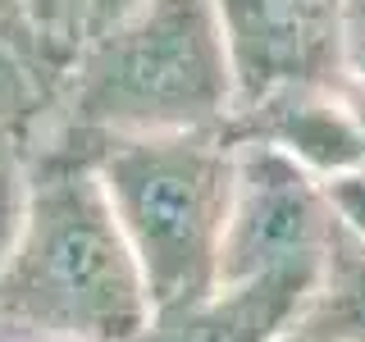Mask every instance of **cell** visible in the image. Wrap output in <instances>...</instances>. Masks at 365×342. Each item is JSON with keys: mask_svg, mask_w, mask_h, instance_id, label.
Instances as JSON below:
<instances>
[{"mask_svg": "<svg viewBox=\"0 0 365 342\" xmlns=\"http://www.w3.org/2000/svg\"><path fill=\"white\" fill-rule=\"evenodd\" d=\"M91 165L128 233L155 311L220 283L237 174L233 133L133 137L101 146Z\"/></svg>", "mask_w": 365, "mask_h": 342, "instance_id": "3957f363", "label": "cell"}, {"mask_svg": "<svg viewBox=\"0 0 365 342\" xmlns=\"http://www.w3.org/2000/svg\"><path fill=\"white\" fill-rule=\"evenodd\" d=\"M146 0H46V28L60 37L68 51H78L96 32L114 28L123 14H133Z\"/></svg>", "mask_w": 365, "mask_h": 342, "instance_id": "30bf717a", "label": "cell"}, {"mask_svg": "<svg viewBox=\"0 0 365 342\" xmlns=\"http://www.w3.org/2000/svg\"><path fill=\"white\" fill-rule=\"evenodd\" d=\"M41 9H46V0H41Z\"/></svg>", "mask_w": 365, "mask_h": 342, "instance_id": "e0dca14e", "label": "cell"}, {"mask_svg": "<svg viewBox=\"0 0 365 342\" xmlns=\"http://www.w3.org/2000/svg\"><path fill=\"white\" fill-rule=\"evenodd\" d=\"M306 324L338 342H365V242L351 237L342 224L324 260V279H319Z\"/></svg>", "mask_w": 365, "mask_h": 342, "instance_id": "ba28073f", "label": "cell"}, {"mask_svg": "<svg viewBox=\"0 0 365 342\" xmlns=\"http://www.w3.org/2000/svg\"><path fill=\"white\" fill-rule=\"evenodd\" d=\"M329 197H334L338 224L347 228L351 237H361V242H365V174L329 178Z\"/></svg>", "mask_w": 365, "mask_h": 342, "instance_id": "8fae6325", "label": "cell"}, {"mask_svg": "<svg viewBox=\"0 0 365 342\" xmlns=\"http://www.w3.org/2000/svg\"><path fill=\"white\" fill-rule=\"evenodd\" d=\"M237 73L215 0H146L73 51L32 151L96 155L101 146L174 133H233Z\"/></svg>", "mask_w": 365, "mask_h": 342, "instance_id": "6da1fadb", "label": "cell"}, {"mask_svg": "<svg viewBox=\"0 0 365 342\" xmlns=\"http://www.w3.org/2000/svg\"><path fill=\"white\" fill-rule=\"evenodd\" d=\"M215 9L237 73V114L279 96L347 83L342 68L347 0H215Z\"/></svg>", "mask_w": 365, "mask_h": 342, "instance_id": "5b68a950", "label": "cell"}, {"mask_svg": "<svg viewBox=\"0 0 365 342\" xmlns=\"http://www.w3.org/2000/svg\"><path fill=\"white\" fill-rule=\"evenodd\" d=\"M334 237L338 210L329 197V182L279 146L237 137V174L220 279L324 274Z\"/></svg>", "mask_w": 365, "mask_h": 342, "instance_id": "277c9868", "label": "cell"}, {"mask_svg": "<svg viewBox=\"0 0 365 342\" xmlns=\"http://www.w3.org/2000/svg\"><path fill=\"white\" fill-rule=\"evenodd\" d=\"M342 68L347 83L365 87V0H347L342 14Z\"/></svg>", "mask_w": 365, "mask_h": 342, "instance_id": "7c38bea8", "label": "cell"}, {"mask_svg": "<svg viewBox=\"0 0 365 342\" xmlns=\"http://www.w3.org/2000/svg\"><path fill=\"white\" fill-rule=\"evenodd\" d=\"M283 342H338V338L319 333V328H311V324H306V319H302V328H292V333L283 338Z\"/></svg>", "mask_w": 365, "mask_h": 342, "instance_id": "2e32d148", "label": "cell"}, {"mask_svg": "<svg viewBox=\"0 0 365 342\" xmlns=\"http://www.w3.org/2000/svg\"><path fill=\"white\" fill-rule=\"evenodd\" d=\"M0 19L41 23V28H46V9H41V0H0ZM46 32H51V28H46Z\"/></svg>", "mask_w": 365, "mask_h": 342, "instance_id": "4fadbf2b", "label": "cell"}, {"mask_svg": "<svg viewBox=\"0 0 365 342\" xmlns=\"http://www.w3.org/2000/svg\"><path fill=\"white\" fill-rule=\"evenodd\" d=\"M347 96H351V114H356V133H361V165H356V174H365V87L347 83Z\"/></svg>", "mask_w": 365, "mask_h": 342, "instance_id": "9a60e30c", "label": "cell"}, {"mask_svg": "<svg viewBox=\"0 0 365 342\" xmlns=\"http://www.w3.org/2000/svg\"><path fill=\"white\" fill-rule=\"evenodd\" d=\"M0 342H68V338L41 333V328H23V324H14V319H0Z\"/></svg>", "mask_w": 365, "mask_h": 342, "instance_id": "5bb4252c", "label": "cell"}, {"mask_svg": "<svg viewBox=\"0 0 365 342\" xmlns=\"http://www.w3.org/2000/svg\"><path fill=\"white\" fill-rule=\"evenodd\" d=\"M32 160L28 214L0 265V319L68 342H137L155 301L96 165L60 151Z\"/></svg>", "mask_w": 365, "mask_h": 342, "instance_id": "7a4b0ae2", "label": "cell"}, {"mask_svg": "<svg viewBox=\"0 0 365 342\" xmlns=\"http://www.w3.org/2000/svg\"><path fill=\"white\" fill-rule=\"evenodd\" d=\"M32 137L19 128L0 123V265H5L9 247H14L23 214H28V197H32Z\"/></svg>", "mask_w": 365, "mask_h": 342, "instance_id": "9c48e42d", "label": "cell"}, {"mask_svg": "<svg viewBox=\"0 0 365 342\" xmlns=\"http://www.w3.org/2000/svg\"><path fill=\"white\" fill-rule=\"evenodd\" d=\"M324 274L220 279L187 301L160 306L137 342H283L311 315Z\"/></svg>", "mask_w": 365, "mask_h": 342, "instance_id": "8992f818", "label": "cell"}, {"mask_svg": "<svg viewBox=\"0 0 365 342\" xmlns=\"http://www.w3.org/2000/svg\"><path fill=\"white\" fill-rule=\"evenodd\" d=\"M73 51L41 23L0 19V123L37 133L55 105Z\"/></svg>", "mask_w": 365, "mask_h": 342, "instance_id": "52a82bcc", "label": "cell"}]
</instances>
